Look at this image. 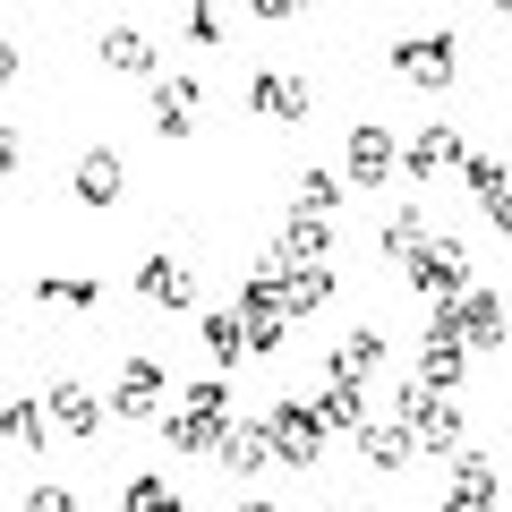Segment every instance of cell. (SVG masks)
<instances>
[{"label":"cell","mask_w":512,"mask_h":512,"mask_svg":"<svg viewBox=\"0 0 512 512\" xmlns=\"http://www.w3.org/2000/svg\"><path fill=\"white\" fill-rule=\"evenodd\" d=\"M163 436H171V453H222V436H231V384H222V376H197L180 402H171Z\"/></svg>","instance_id":"1"},{"label":"cell","mask_w":512,"mask_h":512,"mask_svg":"<svg viewBox=\"0 0 512 512\" xmlns=\"http://www.w3.org/2000/svg\"><path fill=\"white\" fill-rule=\"evenodd\" d=\"M393 410H402V427L419 436V453H436V461L470 453V427H461V402H453V393H427L419 376H402V384H393Z\"/></svg>","instance_id":"2"},{"label":"cell","mask_w":512,"mask_h":512,"mask_svg":"<svg viewBox=\"0 0 512 512\" xmlns=\"http://www.w3.org/2000/svg\"><path fill=\"white\" fill-rule=\"evenodd\" d=\"M402 154H410V146H402L384 120H359V128L342 137V180H350V188H384L393 171H402Z\"/></svg>","instance_id":"3"},{"label":"cell","mask_w":512,"mask_h":512,"mask_svg":"<svg viewBox=\"0 0 512 512\" xmlns=\"http://www.w3.org/2000/svg\"><path fill=\"white\" fill-rule=\"evenodd\" d=\"M393 77H410V86H427V94H444V77L461 69V52H453V35H393Z\"/></svg>","instance_id":"4"},{"label":"cell","mask_w":512,"mask_h":512,"mask_svg":"<svg viewBox=\"0 0 512 512\" xmlns=\"http://www.w3.org/2000/svg\"><path fill=\"white\" fill-rule=\"evenodd\" d=\"M111 410L120 419H171V367L163 359H128L111 384Z\"/></svg>","instance_id":"5"},{"label":"cell","mask_w":512,"mask_h":512,"mask_svg":"<svg viewBox=\"0 0 512 512\" xmlns=\"http://www.w3.org/2000/svg\"><path fill=\"white\" fill-rule=\"evenodd\" d=\"M410 291L436 299V308H461L470 299V248H453V239H436V248L410 265Z\"/></svg>","instance_id":"6"},{"label":"cell","mask_w":512,"mask_h":512,"mask_svg":"<svg viewBox=\"0 0 512 512\" xmlns=\"http://www.w3.org/2000/svg\"><path fill=\"white\" fill-rule=\"evenodd\" d=\"M265 427H274V461L316 470V453H325V419H316L308 402H274V410H265Z\"/></svg>","instance_id":"7"},{"label":"cell","mask_w":512,"mask_h":512,"mask_svg":"<svg viewBox=\"0 0 512 512\" xmlns=\"http://www.w3.org/2000/svg\"><path fill=\"white\" fill-rule=\"evenodd\" d=\"M444 171H470V146H461L453 120H427L402 154V180H444Z\"/></svg>","instance_id":"8"},{"label":"cell","mask_w":512,"mask_h":512,"mask_svg":"<svg viewBox=\"0 0 512 512\" xmlns=\"http://www.w3.org/2000/svg\"><path fill=\"white\" fill-rule=\"evenodd\" d=\"M137 299H146V308H197V274H188V265H180V256H163V248H154V256H137Z\"/></svg>","instance_id":"9"},{"label":"cell","mask_w":512,"mask_h":512,"mask_svg":"<svg viewBox=\"0 0 512 512\" xmlns=\"http://www.w3.org/2000/svg\"><path fill=\"white\" fill-rule=\"evenodd\" d=\"M248 103L265 111V120H308V111H316V86H308V77H291V69H256V77H248Z\"/></svg>","instance_id":"10"},{"label":"cell","mask_w":512,"mask_h":512,"mask_svg":"<svg viewBox=\"0 0 512 512\" xmlns=\"http://www.w3.org/2000/svg\"><path fill=\"white\" fill-rule=\"evenodd\" d=\"M52 427L69 444H94L103 436V402L86 393V376H52Z\"/></svg>","instance_id":"11"},{"label":"cell","mask_w":512,"mask_h":512,"mask_svg":"<svg viewBox=\"0 0 512 512\" xmlns=\"http://www.w3.org/2000/svg\"><path fill=\"white\" fill-rule=\"evenodd\" d=\"M316 419H325V427H350V436H367V427H376V419H367V384H359V376H333V367H325Z\"/></svg>","instance_id":"12"},{"label":"cell","mask_w":512,"mask_h":512,"mask_svg":"<svg viewBox=\"0 0 512 512\" xmlns=\"http://www.w3.org/2000/svg\"><path fill=\"white\" fill-rule=\"evenodd\" d=\"M453 316H461V342H470V350H504L512 342V316H504V299H495V291H470Z\"/></svg>","instance_id":"13"},{"label":"cell","mask_w":512,"mask_h":512,"mask_svg":"<svg viewBox=\"0 0 512 512\" xmlns=\"http://www.w3.org/2000/svg\"><path fill=\"white\" fill-rule=\"evenodd\" d=\"M154 137H188L197 128V77H154Z\"/></svg>","instance_id":"14"},{"label":"cell","mask_w":512,"mask_h":512,"mask_svg":"<svg viewBox=\"0 0 512 512\" xmlns=\"http://www.w3.org/2000/svg\"><path fill=\"white\" fill-rule=\"evenodd\" d=\"M222 470H231V478H256V470H265V461H274V427H265V419H239L231 427V436H222Z\"/></svg>","instance_id":"15"},{"label":"cell","mask_w":512,"mask_h":512,"mask_svg":"<svg viewBox=\"0 0 512 512\" xmlns=\"http://www.w3.org/2000/svg\"><path fill=\"white\" fill-rule=\"evenodd\" d=\"M350 444H359V461H367V470H384V478L419 461V436H410L402 419H393V427H367V436H350Z\"/></svg>","instance_id":"16"},{"label":"cell","mask_w":512,"mask_h":512,"mask_svg":"<svg viewBox=\"0 0 512 512\" xmlns=\"http://www.w3.org/2000/svg\"><path fill=\"white\" fill-rule=\"evenodd\" d=\"M94 52H103V69H128V77H154V43L137 35V26H103V35H94Z\"/></svg>","instance_id":"17"},{"label":"cell","mask_w":512,"mask_h":512,"mask_svg":"<svg viewBox=\"0 0 512 512\" xmlns=\"http://www.w3.org/2000/svg\"><path fill=\"white\" fill-rule=\"evenodd\" d=\"M384 350H393V342H384V325H350L342 350H333V376H359L367 384V367H384Z\"/></svg>","instance_id":"18"},{"label":"cell","mask_w":512,"mask_h":512,"mask_svg":"<svg viewBox=\"0 0 512 512\" xmlns=\"http://www.w3.org/2000/svg\"><path fill=\"white\" fill-rule=\"evenodd\" d=\"M376 248H384V256H393V265L410 274V265H419L427 248H436V231H427V214H393V222H384V239H376Z\"/></svg>","instance_id":"19"},{"label":"cell","mask_w":512,"mask_h":512,"mask_svg":"<svg viewBox=\"0 0 512 512\" xmlns=\"http://www.w3.org/2000/svg\"><path fill=\"white\" fill-rule=\"evenodd\" d=\"M111 197H120V154L94 146L86 163H77V205H111Z\"/></svg>","instance_id":"20"},{"label":"cell","mask_w":512,"mask_h":512,"mask_svg":"<svg viewBox=\"0 0 512 512\" xmlns=\"http://www.w3.org/2000/svg\"><path fill=\"white\" fill-rule=\"evenodd\" d=\"M205 350H214V367L248 359V325H239V308H205Z\"/></svg>","instance_id":"21"},{"label":"cell","mask_w":512,"mask_h":512,"mask_svg":"<svg viewBox=\"0 0 512 512\" xmlns=\"http://www.w3.org/2000/svg\"><path fill=\"white\" fill-rule=\"evenodd\" d=\"M35 299H52V308H103V282L94 274H35Z\"/></svg>","instance_id":"22"},{"label":"cell","mask_w":512,"mask_h":512,"mask_svg":"<svg viewBox=\"0 0 512 512\" xmlns=\"http://www.w3.org/2000/svg\"><path fill=\"white\" fill-rule=\"evenodd\" d=\"M444 470H453V495H478V504H495V453H478V444H470V453H453Z\"/></svg>","instance_id":"23"},{"label":"cell","mask_w":512,"mask_h":512,"mask_svg":"<svg viewBox=\"0 0 512 512\" xmlns=\"http://www.w3.org/2000/svg\"><path fill=\"white\" fill-rule=\"evenodd\" d=\"M265 274H274V265H265ZM282 299H291V316L325 308V299H333V265H308V274H282Z\"/></svg>","instance_id":"24"},{"label":"cell","mask_w":512,"mask_h":512,"mask_svg":"<svg viewBox=\"0 0 512 512\" xmlns=\"http://www.w3.org/2000/svg\"><path fill=\"white\" fill-rule=\"evenodd\" d=\"M120 512H188V495L171 487V478H128V495H120Z\"/></svg>","instance_id":"25"},{"label":"cell","mask_w":512,"mask_h":512,"mask_svg":"<svg viewBox=\"0 0 512 512\" xmlns=\"http://www.w3.org/2000/svg\"><path fill=\"white\" fill-rule=\"evenodd\" d=\"M299 214H316V222H333V205H342V180H333V171H299Z\"/></svg>","instance_id":"26"},{"label":"cell","mask_w":512,"mask_h":512,"mask_svg":"<svg viewBox=\"0 0 512 512\" xmlns=\"http://www.w3.org/2000/svg\"><path fill=\"white\" fill-rule=\"evenodd\" d=\"M9 444H18V453H43V444H52V419H43V410L26 402V393L9 402Z\"/></svg>","instance_id":"27"},{"label":"cell","mask_w":512,"mask_h":512,"mask_svg":"<svg viewBox=\"0 0 512 512\" xmlns=\"http://www.w3.org/2000/svg\"><path fill=\"white\" fill-rule=\"evenodd\" d=\"M180 26H188V35H197V43H222V26H231V18H222V9H205V0H197V9H180Z\"/></svg>","instance_id":"28"},{"label":"cell","mask_w":512,"mask_h":512,"mask_svg":"<svg viewBox=\"0 0 512 512\" xmlns=\"http://www.w3.org/2000/svg\"><path fill=\"white\" fill-rule=\"evenodd\" d=\"M26 512H77V495L69 487H35V495H26Z\"/></svg>","instance_id":"29"},{"label":"cell","mask_w":512,"mask_h":512,"mask_svg":"<svg viewBox=\"0 0 512 512\" xmlns=\"http://www.w3.org/2000/svg\"><path fill=\"white\" fill-rule=\"evenodd\" d=\"M436 512H495V504H478V495H444Z\"/></svg>","instance_id":"30"},{"label":"cell","mask_w":512,"mask_h":512,"mask_svg":"<svg viewBox=\"0 0 512 512\" xmlns=\"http://www.w3.org/2000/svg\"><path fill=\"white\" fill-rule=\"evenodd\" d=\"M239 512H291V504H239Z\"/></svg>","instance_id":"31"}]
</instances>
